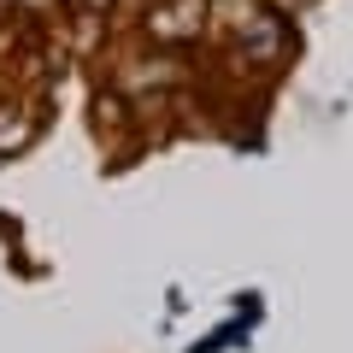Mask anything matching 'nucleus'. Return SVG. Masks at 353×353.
Returning a JSON list of instances; mask_svg holds the SVG:
<instances>
[{"label": "nucleus", "instance_id": "1", "mask_svg": "<svg viewBox=\"0 0 353 353\" xmlns=\"http://www.w3.org/2000/svg\"><path fill=\"white\" fill-rule=\"evenodd\" d=\"M201 24H206V0H165V6H153L148 36L153 41H189V36H201Z\"/></svg>", "mask_w": 353, "mask_h": 353}, {"label": "nucleus", "instance_id": "2", "mask_svg": "<svg viewBox=\"0 0 353 353\" xmlns=\"http://www.w3.org/2000/svg\"><path fill=\"white\" fill-rule=\"evenodd\" d=\"M253 12H259L253 0H212V18H218V24H224V36H236V30L248 24Z\"/></svg>", "mask_w": 353, "mask_h": 353}]
</instances>
